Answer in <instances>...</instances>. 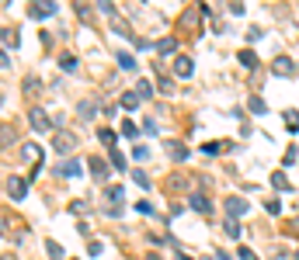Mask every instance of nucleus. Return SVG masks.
Here are the masks:
<instances>
[{
	"label": "nucleus",
	"mask_w": 299,
	"mask_h": 260,
	"mask_svg": "<svg viewBox=\"0 0 299 260\" xmlns=\"http://www.w3.org/2000/svg\"><path fill=\"white\" fill-rule=\"evenodd\" d=\"M132 181H136L140 188H150V177H146V174H143V170H136V174H132Z\"/></svg>",
	"instance_id": "nucleus-32"
},
{
	"label": "nucleus",
	"mask_w": 299,
	"mask_h": 260,
	"mask_svg": "<svg viewBox=\"0 0 299 260\" xmlns=\"http://www.w3.org/2000/svg\"><path fill=\"white\" fill-rule=\"evenodd\" d=\"M7 66H10V59H7V56L0 52V69H7Z\"/></svg>",
	"instance_id": "nucleus-41"
},
{
	"label": "nucleus",
	"mask_w": 299,
	"mask_h": 260,
	"mask_svg": "<svg viewBox=\"0 0 299 260\" xmlns=\"http://www.w3.org/2000/svg\"><path fill=\"white\" fill-rule=\"evenodd\" d=\"M178 260H192V257H184V254H178Z\"/></svg>",
	"instance_id": "nucleus-44"
},
{
	"label": "nucleus",
	"mask_w": 299,
	"mask_h": 260,
	"mask_svg": "<svg viewBox=\"0 0 299 260\" xmlns=\"http://www.w3.org/2000/svg\"><path fill=\"white\" fill-rule=\"evenodd\" d=\"M247 212H250L247 198H240V195H230V198H226V219H240V215H247Z\"/></svg>",
	"instance_id": "nucleus-2"
},
{
	"label": "nucleus",
	"mask_w": 299,
	"mask_h": 260,
	"mask_svg": "<svg viewBox=\"0 0 299 260\" xmlns=\"http://www.w3.org/2000/svg\"><path fill=\"white\" fill-rule=\"evenodd\" d=\"M216 260H233V257H230L226 250H216Z\"/></svg>",
	"instance_id": "nucleus-40"
},
{
	"label": "nucleus",
	"mask_w": 299,
	"mask_h": 260,
	"mask_svg": "<svg viewBox=\"0 0 299 260\" xmlns=\"http://www.w3.org/2000/svg\"><path fill=\"white\" fill-rule=\"evenodd\" d=\"M60 174H63V177H80V163H76V160H66V163L60 167Z\"/></svg>",
	"instance_id": "nucleus-14"
},
{
	"label": "nucleus",
	"mask_w": 299,
	"mask_h": 260,
	"mask_svg": "<svg viewBox=\"0 0 299 260\" xmlns=\"http://www.w3.org/2000/svg\"><path fill=\"white\" fill-rule=\"evenodd\" d=\"M112 31H115V35H122V38H132V28H129L118 14H112Z\"/></svg>",
	"instance_id": "nucleus-11"
},
{
	"label": "nucleus",
	"mask_w": 299,
	"mask_h": 260,
	"mask_svg": "<svg viewBox=\"0 0 299 260\" xmlns=\"http://www.w3.org/2000/svg\"><path fill=\"white\" fill-rule=\"evenodd\" d=\"M282 163H286V167H289V163H296V146H289V149H286V160H282Z\"/></svg>",
	"instance_id": "nucleus-36"
},
{
	"label": "nucleus",
	"mask_w": 299,
	"mask_h": 260,
	"mask_svg": "<svg viewBox=\"0 0 299 260\" xmlns=\"http://www.w3.org/2000/svg\"><path fill=\"white\" fill-rule=\"evenodd\" d=\"M272 184H275L278 191H292V184L286 181V174H282V170H275V174H272Z\"/></svg>",
	"instance_id": "nucleus-17"
},
{
	"label": "nucleus",
	"mask_w": 299,
	"mask_h": 260,
	"mask_svg": "<svg viewBox=\"0 0 299 260\" xmlns=\"http://www.w3.org/2000/svg\"><path fill=\"white\" fill-rule=\"evenodd\" d=\"M10 142H14V132L4 129V132H0V146H10Z\"/></svg>",
	"instance_id": "nucleus-33"
},
{
	"label": "nucleus",
	"mask_w": 299,
	"mask_h": 260,
	"mask_svg": "<svg viewBox=\"0 0 299 260\" xmlns=\"http://www.w3.org/2000/svg\"><path fill=\"white\" fill-rule=\"evenodd\" d=\"M21 153H24V160H35V163L42 160V149H38L35 142H24V146H21Z\"/></svg>",
	"instance_id": "nucleus-13"
},
{
	"label": "nucleus",
	"mask_w": 299,
	"mask_h": 260,
	"mask_svg": "<svg viewBox=\"0 0 299 260\" xmlns=\"http://www.w3.org/2000/svg\"><path fill=\"white\" fill-rule=\"evenodd\" d=\"M174 49H178V42H174V38H160V42H156V52H160V56H170Z\"/></svg>",
	"instance_id": "nucleus-15"
},
{
	"label": "nucleus",
	"mask_w": 299,
	"mask_h": 260,
	"mask_svg": "<svg viewBox=\"0 0 299 260\" xmlns=\"http://www.w3.org/2000/svg\"><path fill=\"white\" fill-rule=\"evenodd\" d=\"M28 3H38V0H28Z\"/></svg>",
	"instance_id": "nucleus-45"
},
{
	"label": "nucleus",
	"mask_w": 299,
	"mask_h": 260,
	"mask_svg": "<svg viewBox=\"0 0 299 260\" xmlns=\"http://www.w3.org/2000/svg\"><path fill=\"white\" fill-rule=\"evenodd\" d=\"M0 260H14V254H0Z\"/></svg>",
	"instance_id": "nucleus-43"
},
{
	"label": "nucleus",
	"mask_w": 299,
	"mask_h": 260,
	"mask_svg": "<svg viewBox=\"0 0 299 260\" xmlns=\"http://www.w3.org/2000/svg\"><path fill=\"white\" fill-rule=\"evenodd\" d=\"M0 3H7V0H0Z\"/></svg>",
	"instance_id": "nucleus-46"
},
{
	"label": "nucleus",
	"mask_w": 299,
	"mask_h": 260,
	"mask_svg": "<svg viewBox=\"0 0 299 260\" xmlns=\"http://www.w3.org/2000/svg\"><path fill=\"white\" fill-rule=\"evenodd\" d=\"M296 257H299V250H296Z\"/></svg>",
	"instance_id": "nucleus-47"
},
{
	"label": "nucleus",
	"mask_w": 299,
	"mask_h": 260,
	"mask_svg": "<svg viewBox=\"0 0 299 260\" xmlns=\"http://www.w3.org/2000/svg\"><path fill=\"white\" fill-rule=\"evenodd\" d=\"M226 236H230V240H240V222H236V219H226Z\"/></svg>",
	"instance_id": "nucleus-18"
},
{
	"label": "nucleus",
	"mask_w": 299,
	"mask_h": 260,
	"mask_svg": "<svg viewBox=\"0 0 299 260\" xmlns=\"http://www.w3.org/2000/svg\"><path fill=\"white\" fill-rule=\"evenodd\" d=\"M104 195H108V201H112V205L118 208V201H122V195H126V191H122V188H108Z\"/></svg>",
	"instance_id": "nucleus-23"
},
{
	"label": "nucleus",
	"mask_w": 299,
	"mask_h": 260,
	"mask_svg": "<svg viewBox=\"0 0 299 260\" xmlns=\"http://www.w3.org/2000/svg\"><path fill=\"white\" fill-rule=\"evenodd\" d=\"M192 69H195V63L188 56H178L174 59V76H192Z\"/></svg>",
	"instance_id": "nucleus-10"
},
{
	"label": "nucleus",
	"mask_w": 299,
	"mask_h": 260,
	"mask_svg": "<svg viewBox=\"0 0 299 260\" xmlns=\"http://www.w3.org/2000/svg\"><path fill=\"white\" fill-rule=\"evenodd\" d=\"M250 111H254V115H264V111H268V104H264L261 97H250Z\"/></svg>",
	"instance_id": "nucleus-24"
},
{
	"label": "nucleus",
	"mask_w": 299,
	"mask_h": 260,
	"mask_svg": "<svg viewBox=\"0 0 299 260\" xmlns=\"http://www.w3.org/2000/svg\"><path fill=\"white\" fill-rule=\"evenodd\" d=\"M202 153H209V156H216V153H220V142H206V146H202Z\"/></svg>",
	"instance_id": "nucleus-35"
},
{
	"label": "nucleus",
	"mask_w": 299,
	"mask_h": 260,
	"mask_svg": "<svg viewBox=\"0 0 299 260\" xmlns=\"http://www.w3.org/2000/svg\"><path fill=\"white\" fill-rule=\"evenodd\" d=\"M60 66H63V69H76V59H74V56H63Z\"/></svg>",
	"instance_id": "nucleus-37"
},
{
	"label": "nucleus",
	"mask_w": 299,
	"mask_h": 260,
	"mask_svg": "<svg viewBox=\"0 0 299 260\" xmlns=\"http://www.w3.org/2000/svg\"><path fill=\"white\" fill-rule=\"evenodd\" d=\"M60 7L52 3V0H38V3H32V17H52Z\"/></svg>",
	"instance_id": "nucleus-5"
},
{
	"label": "nucleus",
	"mask_w": 299,
	"mask_h": 260,
	"mask_svg": "<svg viewBox=\"0 0 299 260\" xmlns=\"http://www.w3.org/2000/svg\"><path fill=\"white\" fill-rule=\"evenodd\" d=\"M122 135H129V139H136V135H140V129H136L132 122H122Z\"/></svg>",
	"instance_id": "nucleus-30"
},
{
	"label": "nucleus",
	"mask_w": 299,
	"mask_h": 260,
	"mask_svg": "<svg viewBox=\"0 0 299 260\" xmlns=\"http://www.w3.org/2000/svg\"><path fill=\"white\" fill-rule=\"evenodd\" d=\"M76 115H80V118H94V115H98V104H94V101H84V104L76 108Z\"/></svg>",
	"instance_id": "nucleus-16"
},
{
	"label": "nucleus",
	"mask_w": 299,
	"mask_h": 260,
	"mask_svg": "<svg viewBox=\"0 0 299 260\" xmlns=\"http://www.w3.org/2000/svg\"><path fill=\"white\" fill-rule=\"evenodd\" d=\"M240 63L247 66V69H258V56H254L250 49H244V52H240Z\"/></svg>",
	"instance_id": "nucleus-19"
},
{
	"label": "nucleus",
	"mask_w": 299,
	"mask_h": 260,
	"mask_svg": "<svg viewBox=\"0 0 299 260\" xmlns=\"http://www.w3.org/2000/svg\"><path fill=\"white\" fill-rule=\"evenodd\" d=\"M46 250H49V257H52V260L63 257V247H60V243H46Z\"/></svg>",
	"instance_id": "nucleus-27"
},
{
	"label": "nucleus",
	"mask_w": 299,
	"mask_h": 260,
	"mask_svg": "<svg viewBox=\"0 0 299 260\" xmlns=\"http://www.w3.org/2000/svg\"><path fill=\"white\" fill-rule=\"evenodd\" d=\"M101 10H104V14L112 17V14H115V3H112V0H101Z\"/></svg>",
	"instance_id": "nucleus-39"
},
{
	"label": "nucleus",
	"mask_w": 299,
	"mask_h": 260,
	"mask_svg": "<svg viewBox=\"0 0 299 260\" xmlns=\"http://www.w3.org/2000/svg\"><path fill=\"white\" fill-rule=\"evenodd\" d=\"M188 205H192V208H195L198 215H209V212H212V201H209L206 195H198V191H195V195L188 198Z\"/></svg>",
	"instance_id": "nucleus-7"
},
{
	"label": "nucleus",
	"mask_w": 299,
	"mask_h": 260,
	"mask_svg": "<svg viewBox=\"0 0 299 260\" xmlns=\"http://www.w3.org/2000/svg\"><path fill=\"white\" fill-rule=\"evenodd\" d=\"M164 149H167V156H174L178 163H181V160H188V146H184V142H170V139H167V146H164Z\"/></svg>",
	"instance_id": "nucleus-8"
},
{
	"label": "nucleus",
	"mask_w": 299,
	"mask_h": 260,
	"mask_svg": "<svg viewBox=\"0 0 299 260\" xmlns=\"http://www.w3.org/2000/svg\"><path fill=\"white\" fill-rule=\"evenodd\" d=\"M136 212H140V215H153V205H150V201H143V198H140V201H136Z\"/></svg>",
	"instance_id": "nucleus-29"
},
{
	"label": "nucleus",
	"mask_w": 299,
	"mask_h": 260,
	"mask_svg": "<svg viewBox=\"0 0 299 260\" xmlns=\"http://www.w3.org/2000/svg\"><path fill=\"white\" fill-rule=\"evenodd\" d=\"M230 10L233 14H244V0H230Z\"/></svg>",
	"instance_id": "nucleus-38"
},
{
	"label": "nucleus",
	"mask_w": 299,
	"mask_h": 260,
	"mask_svg": "<svg viewBox=\"0 0 299 260\" xmlns=\"http://www.w3.org/2000/svg\"><path fill=\"white\" fill-rule=\"evenodd\" d=\"M28 122L35 125V132H52V122H49V115H46V111H42L38 104H35V108L28 111Z\"/></svg>",
	"instance_id": "nucleus-4"
},
{
	"label": "nucleus",
	"mask_w": 299,
	"mask_h": 260,
	"mask_svg": "<svg viewBox=\"0 0 299 260\" xmlns=\"http://www.w3.org/2000/svg\"><path fill=\"white\" fill-rule=\"evenodd\" d=\"M143 260H160V254H146V257H143Z\"/></svg>",
	"instance_id": "nucleus-42"
},
{
	"label": "nucleus",
	"mask_w": 299,
	"mask_h": 260,
	"mask_svg": "<svg viewBox=\"0 0 299 260\" xmlns=\"http://www.w3.org/2000/svg\"><path fill=\"white\" fill-rule=\"evenodd\" d=\"M272 69H275L278 76H292V73H296V63H292L289 56H275V63H272Z\"/></svg>",
	"instance_id": "nucleus-6"
},
{
	"label": "nucleus",
	"mask_w": 299,
	"mask_h": 260,
	"mask_svg": "<svg viewBox=\"0 0 299 260\" xmlns=\"http://www.w3.org/2000/svg\"><path fill=\"white\" fill-rule=\"evenodd\" d=\"M87 163H90V174H94L98 181H104V177H108V163H104L101 156H87Z\"/></svg>",
	"instance_id": "nucleus-9"
},
{
	"label": "nucleus",
	"mask_w": 299,
	"mask_h": 260,
	"mask_svg": "<svg viewBox=\"0 0 299 260\" xmlns=\"http://www.w3.org/2000/svg\"><path fill=\"white\" fill-rule=\"evenodd\" d=\"M170 87H174L170 76H160V80H156V90H160V94H170Z\"/></svg>",
	"instance_id": "nucleus-25"
},
{
	"label": "nucleus",
	"mask_w": 299,
	"mask_h": 260,
	"mask_svg": "<svg viewBox=\"0 0 299 260\" xmlns=\"http://www.w3.org/2000/svg\"><path fill=\"white\" fill-rule=\"evenodd\" d=\"M140 104H143V97H140L136 90H129V94H122V108H126V111H136Z\"/></svg>",
	"instance_id": "nucleus-12"
},
{
	"label": "nucleus",
	"mask_w": 299,
	"mask_h": 260,
	"mask_svg": "<svg viewBox=\"0 0 299 260\" xmlns=\"http://www.w3.org/2000/svg\"><path fill=\"white\" fill-rule=\"evenodd\" d=\"M28 195V181L24 177H7V198L10 201H24Z\"/></svg>",
	"instance_id": "nucleus-3"
},
{
	"label": "nucleus",
	"mask_w": 299,
	"mask_h": 260,
	"mask_svg": "<svg viewBox=\"0 0 299 260\" xmlns=\"http://www.w3.org/2000/svg\"><path fill=\"white\" fill-rule=\"evenodd\" d=\"M132 160H150V149L146 146H136V149H132Z\"/></svg>",
	"instance_id": "nucleus-31"
},
{
	"label": "nucleus",
	"mask_w": 299,
	"mask_h": 260,
	"mask_svg": "<svg viewBox=\"0 0 299 260\" xmlns=\"http://www.w3.org/2000/svg\"><path fill=\"white\" fill-rule=\"evenodd\" d=\"M98 139H101L104 146H112V149H115V132H112V129H101V132H98Z\"/></svg>",
	"instance_id": "nucleus-22"
},
{
	"label": "nucleus",
	"mask_w": 299,
	"mask_h": 260,
	"mask_svg": "<svg viewBox=\"0 0 299 260\" xmlns=\"http://www.w3.org/2000/svg\"><path fill=\"white\" fill-rule=\"evenodd\" d=\"M240 260H258V254L250 247H240Z\"/></svg>",
	"instance_id": "nucleus-34"
},
{
	"label": "nucleus",
	"mask_w": 299,
	"mask_h": 260,
	"mask_svg": "<svg viewBox=\"0 0 299 260\" xmlns=\"http://www.w3.org/2000/svg\"><path fill=\"white\" fill-rule=\"evenodd\" d=\"M76 142H80V139H76L74 132H56V135H52V149H56L60 156L74 153V149H76Z\"/></svg>",
	"instance_id": "nucleus-1"
},
{
	"label": "nucleus",
	"mask_w": 299,
	"mask_h": 260,
	"mask_svg": "<svg viewBox=\"0 0 299 260\" xmlns=\"http://www.w3.org/2000/svg\"><path fill=\"white\" fill-rule=\"evenodd\" d=\"M115 59H118V66H122V69H136V59H132L129 52H118Z\"/></svg>",
	"instance_id": "nucleus-20"
},
{
	"label": "nucleus",
	"mask_w": 299,
	"mask_h": 260,
	"mask_svg": "<svg viewBox=\"0 0 299 260\" xmlns=\"http://www.w3.org/2000/svg\"><path fill=\"white\" fill-rule=\"evenodd\" d=\"M136 94H140V97H143V101H146L150 94H153V87H150L146 80H140V87H136Z\"/></svg>",
	"instance_id": "nucleus-28"
},
{
	"label": "nucleus",
	"mask_w": 299,
	"mask_h": 260,
	"mask_svg": "<svg viewBox=\"0 0 299 260\" xmlns=\"http://www.w3.org/2000/svg\"><path fill=\"white\" fill-rule=\"evenodd\" d=\"M167 191H184V177H170L167 181Z\"/></svg>",
	"instance_id": "nucleus-26"
},
{
	"label": "nucleus",
	"mask_w": 299,
	"mask_h": 260,
	"mask_svg": "<svg viewBox=\"0 0 299 260\" xmlns=\"http://www.w3.org/2000/svg\"><path fill=\"white\" fill-rule=\"evenodd\" d=\"M108 160H112V167H115V170H126V156H122L118 149H112V156H108Z\"/></svg>",
	"instance_id": "nucleus-21"
}]
</instances>
